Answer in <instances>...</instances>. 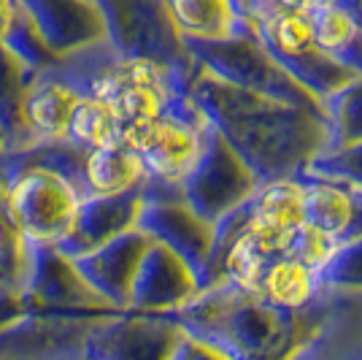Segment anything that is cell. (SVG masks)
<instances>
[{
    "mask_svg": "<svg viewBox=\"0 0 362 360\" xmlns=\"http://www.w3.org/2000/svg\"><path fill=\"white\" fill-rule=\"evenodd\" d=\"M187 98L259 184L298 179L305 165L325 150L322 117L255 92L235 90L206 71L195 76Z\"/></svg>",
    "mask_w": 362,
    "mask_h": 360,
    "instance_id": "1",
    "label": "cell"
},
{
    "mask_svg": "<svg viewBox=\"0 0 362 360\" xmlns=\"http://www.w3.org/2000/svg\"><path fill=\"white\" fill-rule=\"evenodd\" d=\"M168 317L187 336L219 349L230 360H289L303 333L300 312H279L225 279L200 290Z\"/></svg>",
    "mask_w": 362,
    "mask_h": 360,
    "instance_id": "2",
    "label": "cell"
},
{
    "mask_svg": "<svg viewBox=\"0 0 362 360\" xmlns=\"http://www.w3.org/2000/svg\"><path fill=\"white\" fill-rule=\"evenodd\" d=\"M184 49L200 65V71H206L209 76L225 81L235 90L255 92V95L322 117V106L303 87H298L287 71L273 60L252 35H233V38L216 41V44L184 41Z\"/></svg>",
    "mask_w": 362,
    "mask_h": 360,
    "instance_id": "3",
    "label": "cell"
},
{
    "mask_svg": "<svg viewBox=\"0 0 362 360\" xmlns=\"http://www.w3.org/2000/svg\"><path fill=\"white\" fill-rule=\"evenodd\" d=\"M106 22V41L122 60L141 57L168 65L189 84L200 74L189 52L184 49L181 35L173 28L165 3L130 0V3H98Z\"/></svg>",
    "mask_w": 362,
    "mask_h": 360,
    "instance_id": "4",
    "label": "cell"
},
{
    "mask_svg": "<svg viewBox=\"0 0 362 360\" xmlns=\"http://www.w3.org/2000/svg\"><path fill=\"white\" fill-rule=\"evenodd\" d=\"M203 114L189 98H179L160 120L127 125L122 141L141 157L146 179L181 187L203 152Z\"/></svg>",
    "mask_w": 362,
    "mask_h": 360,
    "instance_id": "5",
    "label": "cell"
},
{
    "mask_svg": "<svg viewBox=\"0 0 362 360\" xmlns=\"http://www.w3.org/2000/svg\"><path fill=\"white\" fill-rule=\"evenodd\" d=\"M11 290L25 312L38 315H108L103 300L78 279L71 260L54 247L22 239V257Z\"/></svg>",
    "mask_w": 362,
    "mask_h": 360,
    "instance_id": "6",
    "label": "cell"
},
{
    "mask_svg": "<svg viewBox=\"0 0 362 360\" xmlns=\"http://www.w3.org/2000/svg\"><path fill=\"white\" fill-rule=\"evenodd\" d=\"M259 181L241 157L225 144V138L206 122L203 152L189 176L181 181V201L203 223L216 225L230 211L246 206Z\"/></svg>",
    "mask_w": 362,
    "mask_h": 360,
    "instance_id": "7",
    "label": "cell"
},
{
    "mask_svg": "<svg viewBox=\"0 0 362 360\" xmlns=\"http://www.w3.org/2000/svg\"><path fill=\"white\" fill-rule=\"evenodd\" d=\"M300 320V342L289 360H362V293L319 290Z\"/></svg>",
    "mask_w": 362,
    "mask_h": 360,
    "instance_id": "8",
    "label": "cell"
},
{
    "mask_svg": "<svg viewBox=\"0 0 362 360\" xmlns=\"http://www.w3.org/2000/svg\"><path fill=\"white\" fill-rule=\"evenodd\" d=\"M181 328L170 317L108 312L95 315L81 360H168Z\"/></svg>",
    "mask_w": 362,
    "mask_h": 360,
    "instance_id": "9",
    "label": "cell"
},
{
    "mask_svg": "<svg viewBox=\"0 0 362 360\" xmlns=\"http://www.w3.org/2000/svg\"><path fill=\"white\" fill-rule=\"evenodd\" d=\"M197 276L192 269L163 244L149 241L130 285V315H160L179 312L197 296Z\"/></svg>",
    "mask_w": 362,
    "mask_h": 360,
    "instance_id": "10",
    "label": "cell"
},
{
    "mask_svg": "<svg viewBox=\"0 0 362 360\" xmlns=\"http://www.w3.org/2000/svg\"><path fill=\"white\" fill-rule=\"evenodd\" d=\"M149 241V236H144L138 227H133L103 247L71 260V266L78 274V279L90 287L111 312H127L130 285H133L138 263L146 252Z\"/></svg>",
    "mask_w": 362,
    "mask_h": 360,
    "instance_id": "11",
    "label": "cell"
},
{
    "mask_svg": "<svg viewBox=\"0 0 362 360\" xmlns=\"http://www.w3.org/2000/svg\"><path fill=\"white\" fill-rule=\"evenodd\" d=\"M136 227L181 257L200 282L211 255L214 225L195 217L184 201H141Z\"/></svg>",
    "mask_w": 362,
    "mask_h": 360,
    "instance_id": "12",
    "label": "cell"
},
{
    "mask_svg": "<svg viewBox=\"0 0 362 360\" xmlns=\"http://www.w3.org/2000/svg\"><path fill=\"white\" fill-rule=\"evenodd\" d=\"M22 9L54 60L106 41V22L98 3H22Z\"/></svg>",
    "mask_w": 362,
    "mask_h": 360,
    "instance_id": "13",
    "label": "cell"
},
{
    "mask_svg": "<svg viewBox=\"0 0 362 360\" xmlns=\"http://www.w3.org/2000/svg\"><path fill=\"white\" fill-rule=\"evenodd\" d=\"M138 211H141V193L117 198H84L76 209L74 223L54 244V249L65 260L87 255L111 239L133 230L138 223Z\"/></svg>",
    "mask_w": 362,
    "mask_h": 360,
    "instance_id": "14",
    "label": "cell"
},
{
    "mask_svg": "<svg viewBox=\"0 0 362 360\" xmlns=\"http://www.w3.org/2000/svg\"><path fill=\"white\" fill-rule=\"evenodd\" d=\"M81 98L71 87H65L57 79L38 74L22 92L19 103V125L25 147L35 144H60L68 138V125L74 117V108Z\"/></svg>",
    "mask_w": 362,
    "mask_h": 360,
    "instance_id": "15",
    "label": "cell"
},
{
    "mask_svg": "<svg viewBox=\"0 0 362 360\" xmlns=\"http://www.w3.org/2000/svg\"><path fill=\"white\" fill-rule=\"evenodd\" d=\"M146 181V171L136 152L124 141L84 154L81 190L84 198H117L138 193Z\"/></svg>",
    "mask_w": 362,
    "mask_h": 360,
    "instance_id": "16",
    "label": "cell"
},
{
    "mask_svg": "<svg viewBox=\"0 0 362 360\" xmlns=\"http://www.w3.org/2000/svg\"><path fill=\"white\" fill-rule=\"evenodd\" d=\"M317 274L305 269L298 260H292L289 255L271 257L265 263L262 279L257 287V296L268 306L279 309V312H287V315L303 312L311 300L317 298Z\"/></svg>",
    "mask_w": 362,
    "mask_h": 360,
    "instance_id": "17",
    "label": "cell"
},
{
    "mask_svg": "<svg viewBox=\"0 0 362 360\" xmlns=\"http://www.w3.org/2000/svg\"><path fill=\"white\" fill-rule=\"evenodd\" d=\"M303 184V220L305 225L341 241L354 214V193L332 181L298 176Z\"/></svg>",
    "mask_w": 362,
    "mask_h": 360,
    "instance_id": "18",
    "label": "cell"
},
{
    "mask_svg": "<svg viewBox=\"0 0 362 360\" xmlns=\"http://www.w3.org/2000/svg\"><path fill=\"white\" fill-rule=\"evenodd\" d=\"M165 6L181 41L216 44L235 33L233 3L227 0H170Z\"/></svg>",
    "mask_w": 362,
    "mask_h": 360,
    "instance_id": "19",
    "label": "cell"
},
{
    "mask_svg": "<svg viewBox=\"0 0 362 360\" xmlns=\"http://www.w3.org/2000/svg\"><path fill=\"white\" fill-rule=\"evenodd\" d=\"M325 150L338 152L362 141V76H354L346 87L322 101Z\"/></svg>",
    "mask_w": 362,
    "mask_h": 360,
    "instance_id": "20",
    "label": "cell"
},
{
    "mask_svg": "<svg viewBox=\"0 0 362 360\" xmlns=\"http://www.w3.org/2000/svg\"><path fill=\"white\" fill-rule=\"evenodd\" d=\"M122 135H124V122H122L114 106L103 103V101L81 98L74 108L65 141L81 152H95L119 144Z\"/></svg>",
    "mask_w": 362,
    "mask_h": 360,
    "instance_id": "21",
    "label": "cell"
},
{
    "mask_svg": "<svg viewBox=\"0 0 362 360\" xmlns=\"http://www.w3.org/2000/svg\"><path fill=\"white\" fill-rule=\"evenodd\" d=\"M257 223L284 233H295L305 225L303 220V184L298 179H276L257 187L249 201Z\"/></svg>",
    "mask_w": 362,
    "mask_h": 360,
    "instance_id": "22",
    "label": "cell"
},
{
    "mask_svg": "<svg viewBox=\"0 0 362 360\" xmlns=\"http://www.w3.org/2000/svg\"><path fill=\"white\" fill-rule=\"evenodd\" d=\"M30 84L25 68L0 46V130L6 138L3 152H19L25 147L22 125H19V103L22 92Z\"/></svg>",
    "mask_w": 362,
    "mask_h": 360,
    "instance_id": "23",
    "label": "cell"
},
{
    "mask_svg": "<svg viewBox=\"0 0 362 360\" xmlns=\"http://www.w3.org/2000/svg\"><path fill=\"white\" fill-rule=\"evenodd\" d=\"M300 176L332 181V184L349 187L354 193H362V141L354 147H346V150L317 154L311 163L305 165Z\"/></svg>",
    "mask_w": 362,
    "mask_h": 360,
    "instance_id": "24",
    "label": "cell"
},
{
    "mask_svg": "<svg viewBox=\"0 0 362 360\" xmlns=\"http://www.w3.org/2000/svg\"><path fill=\"white\" fill-rule=\"evenodd\" d=\"M319 290H341V293H362V239L338 244L327 266L317 271Z\"/></svg>",
    "mask_w": 362,
    "mask_h": 360,
    "instance_id": "25",
    "label": "cell"
},
{
    "mask_svg": "<svg viewBox=\"0 0 362 360\" xmlns=\"http://www.w3.org/2000/svg\"><path fill=\"white\" fill-rule=\"evenodd\" d=\"M173 101H179V98H168V95L157 90L127 84L111 106L117 108V114H119L124 128H127V125H144V122L160 120L163 114H168Z\"/></svg>",
    "mask_w": 362,
    "mask_h": 360,
    "instance_id": "26",
    "label": "cell"
},
{
    "mask_svg": "<svg viewBox=\"0 0 362 360\" xmlns=\"http://www.w3.org/2000/svg\"><path fill=\"white\" fill-rule=\"evenodd\" d=\"M265 263H268V257L259 255L249 241L243 239V236H238L225 257L222 279L230 282V285L241 287L246 293H255L257 296V287H259V279H262Z\"/></svg>",
    "mask_w": 362,
    "mask_h": 360,
    "instance_id": "27",
    "label": "cell"
},
{
    "mask_svg": "<svg viewBox=\"0 0 362 360\" xmlns=\"http://www.w3.org/2000/svg\"><path fill=\"white\" fill-rule=\"evenodd\" d=\"M22 227L16 223L14 211L8 206V196L0 187V282L11 287L14 274L19 269V257H22Z\"/></svg>",
    "mask_w": 362,
    "mask_h": 360,
    "instance_id": "28",
    "label": "cell"
},
{
    "mask_svg": "<svg viewBox=\"0 0 362 360\" xmlns=\"http://www.w3.org/2000/svg\"><path fill=\"white\" fill-rule=\"evenodd\" d=\"M335 249H338V241L335 239L325 236V233H319V230H314V227L303 225L300 230L292 236V244H289L287 255L317 274V271H322L325 266H327V260L332 257Z\"/></svg>",
    "mask_w": 362,
    "mask_h": 360,
    "instance_id": "29",
    "label": "cell"
},
{
    "mask_svg": "<svg viewBox=\"0 0 362 360\" xmlns=\"http://www.w3.org/2000/svg\"><path fill=\"white\" fill-rule=\"evenodd\" d=\"M354 14H357L360 28L354 33V38H351L332 60L338 62V65H344L351 76H362V0H354Z\"/></svg>",
    "mask_w": 362,
    "mask_h": 360,
    "instance_id": "30",
    "label": "cell"
},
{
    "mask_svg": "<svg viewBox=\"0 0 362 360\" xmlns=\"http://www.w3.org/2000/svg\"><path fill=\"white\" fill-rule=\"evenodd\" d=\"M168 360H230V358H225L219 349L203 344V342H197V339L187 336V333L181 330L179 342L173 347V352L168 355Z\"/></svg>",
    "mask_w": 362,
    "mask_h": 360,
    "instance_id": "31",
    "label": "cell"
},
{
    "mask_svg": "<svg viewBox=\"0 0 362 360\" xmlns=\"http://www.w3.org/2000/svg\"><path fill=\"white\" fill-rule=\"evenodd\" d=\"M357 239H362V193H354V214H351V223H349L346 233L341 236L338 244H349V241H357Z\"/></svg>",
    "mask_w": 362,
    "mask_h": 360,
    "instance_id": "32",
    "label": "cell"
},
{
    "mask_svg": "<svg viewBox=\"0 0 362 360\" xmlns=\"http://www.w3.org/2000/svg\"><path fill=\"white\" fill-rule=\"evenodd\" d=\"M14 16H16V3H8V0H0V44H3L6 33H8V28H11Z\"/></svg>",
    "mask_w": 362,
    "mask_h": 360,
    "instance_id": "33",
    "label": "cell"
},
{
    "mask_svg": "<svg viewBox=\"0 0 362 360\" xmlns=\"http://www.w3.org/2000/svg\"><path fill=\"white\" fill-rule=\"evenodd\" d=\"M3 150H6V138H3V130H0V154H3Z\"/></svg>",
    "mask_w": 362,
    "mask_h": 360,
    "instance_id": "34",
    "label": "cell"
}]
</instances>
